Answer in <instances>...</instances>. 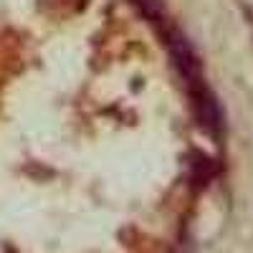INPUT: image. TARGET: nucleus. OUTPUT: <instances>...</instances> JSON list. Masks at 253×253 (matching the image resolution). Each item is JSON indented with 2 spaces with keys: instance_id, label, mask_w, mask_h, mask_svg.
<instances>
[{
  "instance_id": "obj_1",
  "label": "nucleus",
  "mask_w": 253,
  "mask_h": 253,
  "mask_svg": "<svg viewBox=\"0 0 253 253\" xmlns=\"http://www.w3.org/2000/svg\"><path fill=\"white\" fill-rule=\"evenodd\" d=\"M190 101H193V112H195V119L203 129L210 134V137H218L220 129H223V119H220V107L215 96L208 91V86H195L190 89Z\"/></svg>"
}]
</instances>
